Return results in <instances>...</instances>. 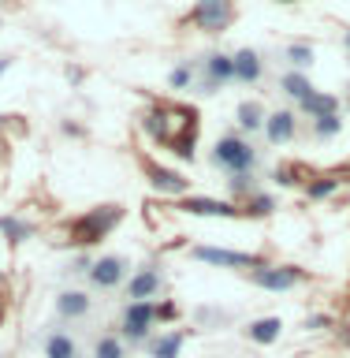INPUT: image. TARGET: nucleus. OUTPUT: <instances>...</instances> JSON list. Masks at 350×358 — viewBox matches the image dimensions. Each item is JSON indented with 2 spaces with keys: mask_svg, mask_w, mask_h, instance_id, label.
I'll return each mask as SVG.
<instances>
[{
  "mask_svg": "<svg viewBox=\"0 0 350 358\" xmlns=\"http://www.w3.org/2000/svg\"><path fill=\"white\" fill-rule=\"evenodd\" d=\"M8 71V60H4V56H0V75H4Z\"/></svg>",
  "mask_w": 350,
  "mask_h": 358,
  "instance_id": "obj_29",
  "label": "nucleus"
},
{
  "mask_svg": "<svg viewBox=\"0 0 350 358\" xmlns=\"http://www.w3.org/2000/svg\"><path fill=\"white\" fill-rule=\"evenodd\" d=\"M231 11H235L231 0H201L198 11H194V22H198L201 30H212V34H217V30H224V27L231 22Z\"/></svg>",
  "mask_w": 350,
  "mask_h": 358,
  "instance_id": "obj_7",
  "label": "nucleus"
},
{
  "mask_svg": "<svg viewBox=\"0 0 350 358\" xmlns=\"http://www.w3.org/2000/svg\"><path fill=\"white\" fill-rule=\"evenodd\" d=\"M142 168H145V179H150L161 194H183L187 190V176L172 172V168H161L156 161H142Z\"/></svg>",
  "mask_w": 350,
  "mask_h": 358,
  "instance_id": "obj_11",
  "label": "nucleus"
},
{
  "mask_svg": "<svg viewBox=\"0 0 350 358\" xmlns=\"http://www.w3.org/2000/svg\"><path fill=\"white\" fill-rule=\"evenodd\" d=\"M250 280L257 287H268V291H287V287H295L298 280H302V273L298 268H291V265H276V268H254L250 273Z\"/></svg>",
  "mask_w": 350,
  "mask_h": 358,
  "instance_id": "obj_8",
  "label": "nucleus"
},
{
  "mask_svg": "<svg viewBox=\"0 0 350 358\" xmlns=\"http://www.w3.org/2000/svg\"><path fill=\"white\" fill-rule=\"evenodd\" d=\"M340 127H343L340 116H317V120H313V134H317V138H332Z\"/></svg>",
  "mask_w": 350,
  "mask_h": 358,
  "instance_id": "obj_23",
  "label": "nucleus"
},
{
  "mask_svg": "<svg viewBox=\"0 0 350 358\" xmlns=\"http://www.w3.org/2000/svg\"><path fill=\"white\" fill-rule=\"evenodd\" d=\"M212 164L224 168L228 176H246V172H254V164H257V150L242 138V134H224V138L212 145Z\"/></svg>",
  "mask_w": 350,
  "mask_h": 358,
  "instance_id": "obj_1",
  "label": "nucleus"
},
{
  "mask_svg": "<svg viewBox=\"0 0 350 358\" xmlns=\"http://www.w3.org/2000/svg\"><path fill=\"white\" fill-rule=\"evenodd\" d=\"M235 120H239V131L246 134H254V131H265V105L261 101H242L239 112H235Z\"/></svg>",
  "mask_w": 350,
  "mask_h": 358,
  "instance_id": "obj_16",
  "label": "nucleus"
},
{
  "mask_svg": "<svg viewBox=\"0 0 350 358\" xmlns=\"http://www.w3.org/2000/svg\"><path fill=\"white\" fill-rule=\"evenodd\" d=\"M272 206H276V201L265 194V198H254V201H250V213H272Z\"/></svg>",
  "mask_w": 350,
  "mask_h": 358,
  "instance_id": "obj_28",
  "label": "nucleus"
},
{
  "mask_svg": "<svg viewBox=\"0 0 350 358\" xmlns=\"http://www.w3.org/2000/svg\"><path fill=\"white\" fill-rule=\"evenodd\" d=\"M161 287H164L161 268H138V276L127 284V299L131 302H153L156 295H161Z\"/></svg>",
  "mask_w": 350,
  "mask_h": 358,
  "instance_id": "obj_9",
  "label": "nucleus"
},
{
  "mask_svg": "<svg viewBox=\"0 0 350 358\" xmlns=\"http://www.w3.org/2000/svg\"><path fill=\"white\" fill-rule=\"evenodd\" d=\"M335 187H340V179H317V183H309V198H328L335 194Z\"/></svg>",
  "mask_w": 350,
  "mask_h": 358,
  "instance_id": "obj_26",
  "label": "nucleus"
},
{
  "mask_svg": "<svg viewBox=\"0 0 350 358\" xmlns=\"http://www.w3.org/2000/svg\"><path fill=\"white\" fill-rule=\"evenodd\" d=\"M228 183H231V194H254V190H257V176H254V172H246V176H231Z\"/></svg>",
  "mask_w": 350,
  "mask_h": 358,
  "instance_id": "obj_25",
  "label": "nucleus"
},
{
  "mask_svg": "<svg viewBox=\"0 0 350 358\" xmlns=\"http://www.w3.org/2000/svg\"><path fill=\"white\" fill-rule=\"evenodd\" d=\"M224 83H235V60L228 52H212L205 56V86L217 90Z\"/></svg>",
  "mask_w": 350,
  "mask_h": 358,
  "instance_id": "obj_13",
  "label": "nucleus"
},
{
  "mask_svg": "<svg viewBox=\"0 0 350 358\" xmlns=\"http://www.w3.org/2000/svg\"><path fill=\"white\" fill-rule=\"evenodd\" d=\"M145 131H150L153 138H164L168 142V116H164L161 108H153L150 116H145Z\"/></svg>",
  "mask_w": 350,
  "mask_h": 358,
  "instance_id": "obj_22",
  "label": "nucleus"
},
{
  "mask_svg": "<svg viewBox=\"0 0 350 358\" xmlns=\"http://www.w3.org/2000/svg\"><path fill=\"white\" fill-rule=\"evenodd\" d=\"M89 284H94L97 291H116L123 280H127V257H116V254H108V257H101V262L89 265Z\"/></svg>",
  "mask_w": 350,
  "mask_h": 358,
  "instance_id": "obj_4",
  "label": "nucleus"
},
{
  "mask_svg": "<svg viewBox=\"0 0 350 358\" xmlns=\"http://www.w3.org/2000/svg\"><path fill=\"white\" fill-rule=\"evenodd\" d=\"M279 90H284L287 97H295L298 105H302V101H306V97L313 94V86H309V83H306V78H302V75H295V71H287L284 78H279Z\"/></svg>",
  "mask_w": 350,
  "mask_h": 358,
  "instance_id": "obj_21",
  "label": "nucleus"
},
{
  "mask_svg": "<svg viewBox=\"0 0 350 358\" xmlns=\"http://www.w3.org/2000/svg\"><path fill=\"white\" fill-rule=\"evenodd\" d=\"M41 355L45 358H82V355H78L75 336L64 332V329H52L49 336H45V340H41Z\"/></svg>",
  "mask_w": 350,
  "mask_h": 358,
  "instance_id": "obj_14",
  "label": "nucleus"
},
{
  "mask_svg": "<svg viewBox=\"0 0 350 358\" xmlns=\"http://www.w3.org/2000/svg\"><path fill=\"white\" fill-rule=\"evenodd\" d=\"M198 262L209 265H231V268H261V257L257 254H239V250H217V246H198L194 250Z\"/></svg>",
  "mask_w": 350,
  "mask_h": 358,
  "instance_id": "obj_6",
  "label": "nucleus"
},
{
  "mask_svg": "<svg viewBox=\"0 0 350 358\" xmlns=\"http://www.w3.org/2000/svg\"><path fill=\"white\" fill-rule=\"evenodd\" d=\"M347 45H350V34H347Z\"/></svg>",
  "mask_w": 350,
  "mask_h": 358,
  "instance_id": "obj_30",
  "label": "nucleus"
},
{
  "mask_svg": "<svg viewBox=\"0 0 350 358\" xmlns=\"http://www.w3.org/2000/svg\"><path fill=\"white\" fill-rule=\"evenodd\" d=\"M89 310H94V299L78 287H67L56 295V317L60 321H82V317H89Z\"/></svg>",
  "mask_w": 350,
  "mask_h": 358,
  "instance_id": "obj_5",
  "label": "nucleus"
},
{
  "mask_svg": "<svg viewBox=\"0 0 350 358\" xmlns=\"http://www.w3.org/2000/svg\"><path fill=\"white\" fill-rule=\"evenodd\" d=\"M179 351H183V332H164L150 343L153 358H179Z\"/></svg>",
  "mask_w": 350,
  "mask_h": 358,
  "instance_id": "obj_17",
  "label": "nucleus"
},
{
  "mask_svg": "<svg viewBox=\"0 0 350 358\" xmlns=\"http://www.w3.org/2000/svg\"><path fill=\"white\" fill-rule=\"evenodd\" d=\"M284 4H287V0H284Z\"/></svg>",
  "mask_w": 350,
  "mask_h": 358,
  "instance_id": "obj_31",
  "label": "nucleus"
},
{
  "mask_svg": "<svg viewBox=\"0 0 350 358\" xmlns=\"http://www.w3.org/2000/svg\"><path fill=\"white\" fill-rule=\"evenodd\" d=\"M168 83H172V90H183L190 83V67H175V71L168 75Z\"/></svg>",
  "mask_w": 350,
  "mask_h": 358,
  "instance_id": "obj_27",
  "label": "nucleus"
},
{
  "mask_svg": "<svg viewBox=\"0 0 350 358\" xmlns=\"http://www.w3.org/2000/svg\"><path fill=\"white\" fill-rule=\"evenodd\" d=\"M298 108L306 112V116H313V120H317V116H335V97L317 94V90H313V94H309L306 101H302Z\"/></svg>",
  "mask_w": 350,
  "mask_h": 358,
  "instance_id": "obj_19",
  "label": "nucleus"
},
{
  "mask_svg": "<svg viewBox=\"0 0 350 358\" xmlns=\"http://www.w3.org/2000/svg\"><path fill=\"white\" fill-rule=\"evenodd\" d=\"M295 134H298V120H295V112L279 108V112H272V116L265 120V138L272 142V145L295 142Z\"/></svg>",
  "mask_w": 350,
  "mask_h": 358,
  "instance_id": "obj_10",
  "label": "nucleus"
},
{
  "mask_svg": "<svg viewBox=\"0 0 350 358\" xmlns=\"http://www.w3.org/2000/svg\"><path fill=\"white\" fill-rule=\"evenodd\" d=\"M94 358H127V343H123L116 332H105L94 343Z\"/></svg>",
  "mask_w": 350,
  "mask_h": 358,
  "instance_id": "obj_20",
  "label": "nucleus"
},
{
  "mask_svg": "<svg viewBox=\"0 0 350 358\" xmlns=\"http://www.w3.org/2000/svg\"><path fill=\"white\" fill-rule=\"evenodd\" d=\"M231 60H235V83H257V78H261V71H265L261 56H257L254 49H239Z\"/></svg>",
  "mask_w": 350,
  "mask_h": 358,
  "instance_id": "obj_15",
  "label": "nucleus"
},
{
  "mask_svg": "<svg viewBox=\"0 0 350 358\" xmlns=\"http://www.w3.org/2000/svg\"><path fill=\"white\" fill-rule=\"evenodd\" d=\"M119 217H123V209H119V206H101V209L86 213V217L75 224L71 239H75V243H82V246H86V243H97V239H105L112 224H119Z\"/></svg>",
  "mask_w": 350,
  "mask_h": 358,
  "instance_id": "obj_3",
  "label": "nucleus"
},
{
  "mask_svg": "<svg viewBox=\"0 0 350 358\" xmlns=\"http://www.w3.org/2000/svg\"><path fill=\"white\" fill-rule=\"evenodd\" d=\"M179 209L194 213V217H239L242 213V209H235L231 201H217V198H183Z\"/></svg>",
  "mask_w": 350,
  "mask_h": 358,
  "instance_id": "obj_12",
  "label": "nucleus"
},
{
  "mask_svg": "<svg viewBox=\"0 0 350 358\" xmlns=\"http://www.w3.org/2000/svg\"><path fill=\"white\" fill-rule=\"evenodd\" d=\"M279 329H284V321H279V317H261V321L250 324V340L254 343H276Z\"/></svg>",
  "mask_w": 350,
  "mask_h": 358,
  "instance_id": "obj_18",
  "label": "nucleus"
},
{
  "mask_svg": "<svg viewBox=\"0 0 350 358\" xmlns=\"http://www.w3.org/2000/svg\"><path fill=\"white\" fill-rule=\"evenodd\" d=\"M287 64L291 67H309L313 64V49H309V45H291V49H287Z\"/></svg>",
  "mask_w": 350,
  "mask_h": 358,
  "instance_id": "obj_24",
  "label": "nucleus"
},
{
  "mask_svg": "<svg viewBox=\"0 0 350 358\" xmlns=\"http://www.w3.org/2000/svg\"><path fill=\"white\" fill-rule=\"evenodd\" d=\"M153 321H156V306H153V302H127V306H123V321H119V340L131 343V347L145 343V340H150Z\"/></svg>",
  "mask_w": 350,
  "mask_h": 358,
  "instance_id": "obj_2",
  "label": "nucleus"
}]
</instances>
